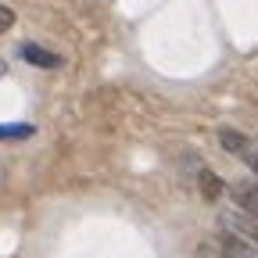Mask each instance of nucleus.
<instances>
[{
    "label": "nucleus",
    "instance_id": "7",
    "mask_svg": "<svg viewBox=\"0 0 258 258\" xmlns=\"http://www.w3.org/2000/svg\"><path fill=\"white\" fill-rule=\"evenodd\" d=\"M32 133H36L32 125H0V140H25Z\"/></svg>",
    "mask_w": 258,
    "mask_h": 258
},
{
    "label": "nucleus",
    "instance_id": "4",
    "mask_svg": "<svg viewBox=\"0 0 258 258\" xmlns=\"http://www.w3.org/2000/svg\"><path fill=\"white\" fill-rule=\"evenodd\" d=\"M222 258H258V251L251 244H244L240 237H222Z\"/></svg>",
    "mask_w": 258,
    "mask_h": 258
},
{
    "label": "nucleus",
    "instance_id": "8",
    "mask_svg": "<svg viewBox=\"0 0 258 258\" xmlns=\"http://www.w3.org/2000/svg\"><path fill=\"white\" fill-rule=\"evenodd\" d=\"M15 25V11L11 8H4V4H0V32H8Z\"/></svg>",
    "mask_w": 258,
    "mask_h": 258
},
{
    "label": "nucleus",
    "instance_id": "6",
    "mask_svg": "<svg viewBox=\"0 0 258 258\" xmlns=\"http://www.w3.org/2000/svg\"><path fill=\"white\" fill-rule=\"evenodd\" d=\"M198 186H201V194H205V201H219V198H222V179H219L212 169H201V172H198Z\"/></svg>",
    "mask_w": 258,
    "mask_h": 258
},
{
    "label": "nucleus",
    "instance_id": "2",
    "mask_svg": "<svg viewBox=\"0 0 258 258\" xmlns=\"http://www.w3.org/2000/svg\"><path fill=\"white\" fill-rule=\"evenodd\" d=\"M233 198H237L240 212H247V215H254V219H258V179L233 183Z\"/></svg>",
    "mask_w": 258,
    "mask_h": 258
},
{
    "label": "nucleus",
    "instance_id": "3",
    "mask_svg": "<svg viewBox=\"0 0 258 258\" xmlns=\"http://www.w3.org/2000/svg\"><path fill=\"white\" fill-rule=\"evenodd\" d=\"M22 57L29 64H36V69H57V64H61V57L54 50L40 47V43H22Z\"/></svg>",
    "mask_w": 258,
    "mask_h": 258
},
{
    "label": "nucleus",
    "instance_id": "10",
    "mask_svg": "<svg viewBox=\"0 0 258 258\" xmlns=\"http://www.w3.org/2000/svg\"><path fill=\"white\" fill-rule=\"evenodd\" d=\"M0 72H4V64H0Z\"/></svg>",
    "mask_w": 258,
    "mask_h": 258
},
{
    "label": "nucleus",
    "instance_id": "9",
    "mask_svg": "<svg viewBox=\"0 0 258 258\" xmlns=\"http://www.w3.org/2000/svg\"><path fill=\"white\" fill-rule=\"evenodd\" d=\"M247 165H251V169L258 172V154H247Z\"/></svg>",
    "mask_w": 258,
    "mask_h": 258
},
{
    "label": "nucleus",
    "instance_id": "1",
    "mask_svg": "<svg viewBox=\"0 0 258 258\" xmlns=\"http://www.w3.org/2000/svg\"><path fill=\"white\" fill-rule=\"evenodd\" d=\"M219 222L230 230V237H244L247 244L258 247V219L254 215H247V212H222Z\"/></svg>",
    "mask_w": 258,
    "mask_h": 258
},
{
    "label": "nucleus",
    "instance_id": "5",
    "mask_svg": "<svg viewBox=\"0 0 258 258\" xmlns=\"http://www.w3.org/2000/svg\"><path fill=\"white\" fill-rule=\"evenodd\" d=\"M219 144L226 154H247V137L237 129H219Z\"/></svg>",
    "mask_w": 258,
    "mask_h": 258
}]
</instances>
